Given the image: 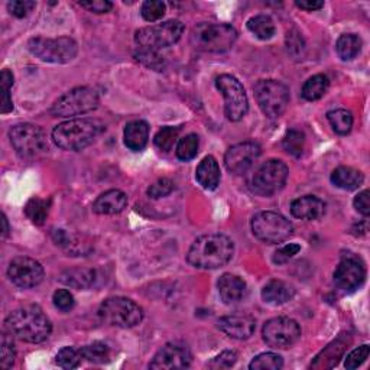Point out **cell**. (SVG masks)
Wrapping results in <instances>:
<instances>
[{
    "mask_svg": "<svg viewBox=\"0 0 370 370\" xmlns=\"http://www.w3.org/2000/svg\"><path fill=\"white\" fill-rule=\"evenodd\" d=\"M361 38L356 34H344L337 39L336 51L343 61L354 60L361 51Z\"/></svg>",
    "mask_w": 370,
    "mask_h": 370,
    "instance_id": "29",
    "label": "cell"
},
{
    "mask_svg": "<svg viewBox=\"0 0 370 370\" xmlns=\"http://www.w3.org/2000/svg\"><path fill=\"white\" fill-rule=\"evenodd\" d=\"M295 5L304 11H309V12L324 8V2H322V0H297Z\"/></svg>",
    "mask_w": 370,
    "mask_h": 370,
    "instance_id": "52",
    "label": "cell"
},
{
    "mask_svg": "<svg viewBox=\"0 0 370 370\" xmlns=\"http://www.w3.org/2000/svg\"><path fill=\"white\" fill-rule=\"evenodd\" d=\"M217 326L229 337L236 340H246L255 333L256 322L250 315L233 314V315L222 317V319L217 322Z\"/></svg>",
    "mask_w": 370,
    "mask_h": 370,
    "instance_id": "19",
    "label": "cell"
},
{
    "mask_svg": "<svg viewBox=\"0 0 370 370\" xmlns=\"http://www.w3.org/2000/svg\"><path fill=\"white\" fill-rule=\"evenodd\" d=\"M235 253L232 239L220 233L200 236L190 247L187 260L198 269H219L230 262Z\"/></svg>",
    "mask_w": 370,
    "mask_h": 370,
    "instance_id": "2",
    "label": "cell"
},
{
    "mask_svg": "<svg viewBox=\"0 0 370 370\" xmlns=\"http://www.w3.org/2000/svg\"><path fill=\"white\" fill-rule=\"evenodd\" d=\"M9 139L21 158H36L48 150L46 135L42 128L32 123H19L9 130Z\"/></svg>",
    "mask_w": 370,
    "mask_h": 370,
    "instance_id": "11",
    "label": "cell"
},
{
    "mask_svg": "<svg viewBox=\"0 0 370 370\" xmlns=\"http://www.w3.org/2000/svg\"><path fill=\"white\" fill-rule=\"evenodd\" d=\"M136 57L143 64H146L148 67H152V68H161V66H163V60H160L161 57L158 56V52H155V51H146V49L139 48V54Z\"/></svg>",
    "mask_w": 370,
    "mask_h": 370,
    "instance_id": "50",
    "label": "cell"
},
{
    "mask_svg": "<svg viewBox=\"0 0 370 370\" xmlns=\"http://www.w3.org/2000/svg\"><path fill=\"white\" fill-rule=\"evenodd\" d=\"M198 148H200V139L195 133H190L187 136H184L183 139H180L178 145H177V158L180 161L188 163L197 156L198 153Z\"/></svg>",
    "mask_w": 370,
    "mask_h": 370,
    "instance_id": "33",
    "label": "cell"
},
{
    "mask_svg": "<svg viewBox=\"0 0 370 370\" xmlns=\"http://www.w3.org/2000/svg\"><path fill=\"white\" fill-rule=\"evenodd\" d=\"M217 288H219L220 298L223 299L225 304H236L242 301L247 291L246 282L240 277L233 274L222 275L217 282Z\"/></svg>",
    "mask_w": 370,
    "mask_h": 370,
    "instance_id": "22",
    "label": "cell"
},
{
    "mask_svg": "<svg viewBox=\"0 0 370 370\" xmlns=\"http://www.w3.org/2000/svg\"><path fill=\"white\" fill-rule=\"evenodd\" d=\"M260 111L269 119L284 115L289 104V88L277 80H260L253 87Z\"/></svg>",
    "mask_w": 370,
    "mask_h": 370,
    "instance_id": "7",
    "label": "cell"
},
{
    "mask_svg": "<svg viewBox=\"0 0 370 370\" xmlns=\"http://www.w3.org/2000/svg\"><path fill=\"white\" fill-rule=\"evenodd\" d=\"M259 156L260 146L256 142L247 140L229 148V150L225 155V164L230 173L242 175L246 174L255 165Z\"/></svg>",
    "mask_w": 370,
    "mask_h": 370,
    "instance_id": "17",
    "label": "cell"
},
{
    "mask_svg": "<svg viewBox=\"0 0 370 370\" xmlns=\"http://www.w3.org/2000/svg\"><path fill=\"white\" fill-rule=\"evenodd\" d=\"M98 315L106 324L120 329H132L143 320V309L129 298L112 297L103 301Z\"/></svg>",
    "mask_w": 370,
    "mask_h": 370,
    "instance_id": "5",
    "label": "cell"
},
{
    "mask_svg": "<svg viewBox=\"0 0 370 370\" xmlns=\"http://www.w3.org/2000/svg\"><path fill=\"white\" fill-rule=\"evenodd\" d=\"M15 356L16 350L14 344V336L5 330L2 336V347H0V366L5 369L12 367L15 363Z\"/></svg>",
    "mask_w": 370,
    "mask_h": 370,
    "instance_id": "39",
    "label": "cell"
},
{
    "mask_svg": "<svg viewBox=\"0 0 370 370\" xmlns=\"http://www.w3.org/2000/svg\"><path fill=\"white\" fill-rule=\"evenodd\" d=\"M167 12V6L164 2H160V0H146V2L142 5V18L146 22H156L164 18Z\"/></svg>",
    "mask_w": 370,
    "mask_h": 370,
    "instance_id": "42",
    "label": "cell"
},
{
    "mask_svg": "<svg viewBox=\"0 0 370 370\" xmlns=\"http://www.w3.org/2000/svg\"><path fill=\"white\" fill-rule=\"evenodd\" d=\"M80 350H81L83 359H86L91 363H97V364L109 361V357H111V350H109L108 344H104L101 341H93L91 344H87V346L81 347Z\"/></svg>",
    "mask_w": 370,
    "mask_h": 370,
    "instance_id": "34",
    "label": "cell"
},
{
    "mask_svg": "<svg viewBox=\"0 0 370 370\" xmlns=\"http://www.w3.org/2000/svg\"><path fill=\"white\" fill-rule=\"evenodd\" d=\"M31 54L43 63L67 64L77 57L78 45L73 38H32L28 43Z\"/></svg>",
    "mask_w": 370,
    "mask_h": 370,
    "instance_id": "6",
    "label": "cell"
},
{
    "mask_svg": "<svg viewBox=\"0 0 370 370\" xmlns=\"http://www.w3.org/2000/svg\"><path fill=\"white\" fill-rule=\"evenodd\" d=\"M216 87L225 97V115L230 122L242 120L249 111V100L242 83L230 76L222 74L216 78Z\"/></svg>",
    "mask_w": 370,
    "mask_h": 370,
    "instance_id": "13",
    "label": "cell"
},
{
    "mask_svg": "<svg viewBox=\"0 0 370 370\" xmlns=\"http://www.w3.org/2000/svg\"><path fill=\"white\" fill-rule=\"evenodd\" d=\"M327 119L333 130L339 135H349L353 128V116L346 109H337L327 113Z\"/></svg>",
    "mask_w": 370,
    "mask_h": 370,
    "instance_id": "32",
    "label": "cell"
},
{
    "mask_svg": "<svg viewBox=\"0 0 370 370\" xmlns=\"http://www.w3.org/2000/svg\"><path fill=\"white\" fill-rule=\"evenodd\" d=\"M247 29L259 39L262 41H268L271 39L275 32H277V28H275V24L272 21L271 16L268 15H257V16H253L247 21Z\"/></svg>",
    "mask_w": 370,
    "mask_h": 370,
    "instance_id": "30",
    "label": "cell"
},
{
    "mask_svg": "<svg viewBox=\"0 0 370 370\" xmlns=\"http://www.w3.org/2000/svg\"><path fill=\"white\" fill-rule=\"evenodd\" d=\"M174 190H175V185L170 178H161L148 188V195L153 200H158V198L170 195Z\"/></svg>",
    "mask_w": 370,
    "mask_h": 370,
    "instance_id": "43",
    "label": "cell"
},
{
    "mask_svg": "<svg viewBox=\"0 0 370 370\" xmlns=\"http://www.w3.org/2000/svg\"><path fill=\"white\" fill-rule=\"evenodd\" d=\"M184 34V24L181 21H167L158 25L146 26L135 34V42L140 49L158 52L177 43Z\"/></svg>",
    "mask_w": 370,
    "mask_h": 370,
    "instance_id": "9",
    "label": "cell"
},
{
    "mask_svg": "<svg viewBox=\"0 0 370 370\" xmlns=\"http://www.w3.org/2000/svg\"><path fill=\"white\" fill-rule=\"evenodd\" d=\"M191 351L183 343H168L160 349L149 363L150 369L155 370H174V369H187L191 366Z\"/></svg>",
    "mask_w": 370,
    "mask_h": 370,
    "instance_id": "18",
    "label": "cell"
},
{
    "mask_svg": "<svg viewBox=\"0 0 370 370\" xmlns=\"http://www.w3.org/2000/svg\"><path fill=\"white\" fill-rule=\"evenodd\" d=\"M49 208H51L49 200H42V198L34 197L26 202L25 215L29 217V220L34 225L42 226L45 223L48 215H49Z\"/></svg>",
    "mask_w": 370,
    "mask_h": 370,
    "instance_id": "31",
    "label": "cell"
},
{
    "mask_svg": "<svg viewBox=\"0 0 370 370\" xmlns=\"http://www.w3.org/2000/svg\"><path fill=\"white\" fill-rule=\"evenodd\" d=\"M366 279V269L363 262L353 255L344 256L334 271V285L343 294L357 291Z\"/></svg>",
    "mask_w": 370,
    "mask_h": 370,
    "instance_id": "15",
    "label": "cell"
},
{
    "mask_svg": "<svg viewBox=\"0 0 370 370\" xmlns=\"http://www.w3.org/2000/svg\"><path fill=\"white\" fill-rule=\"evenodd\" d=\"M236 360H237V353L226 350V351L220 353L217 357L213 359V361L210 363V367H213V369H229V367H232L236 363Z\"/></svg>",
    "mask_w": 370,
    "mask_h": 370,
    "instance_id": "48",
    "label": "cell"
},
{
    "mask_svg": "<svg viewBox=\"0 0 370 370\" xmlns=\"http://www.w3.org/2000/svg\"><path fill=\"white\" fill-rule=\"evenodd\" d=\"M123 139H125V145L133 152H139L145 149L149 140V125L145 120L129 122L125 128Z\"/></svg>",
    "mask_w": 370,
    "mask_h": 370,
    "instance_id": "26",
    "label": "cell"
},
{
    "mask_svg": "<svg viewBox=\"0 0 370 370\" xmlns=\"http://www.w3.org/2000/svg\"><path fill=\"white\" fill-rule=\"evenodd\" d=\"M35 6L36 4L32 2V0H14V2L8 4V11L16 18H26L35 9Z\"/></svg>",
    "mask_w": 370,
    "mask_h": 370,
    "instance_id": "45",
    "label": "cell"
},
{
    "mask_svg": "<svg viewBox=\"0 0 370 370\" xmlns=\"http://www.w3.org/2000/svg\"><path fill=\"white\" fill-rule=\"evenodd\" d=\"M128 205V195L120 190H109L103 194H100L94 204L93 211L96 215L101 216H112L119 215Z\"/></svg>",
    "mask_w": 370,
    "mask_h": 370,
    "instance_id": "21",
    "label": "cell"
},
{
    "mask_svg": "<svg viewBox=\"0 0 370 370\" xmlns=\"http://www.w3.org/2000/svg\"><path fill=\"white\" fill-rule=\"evenodd\" d=\"M2 223H4V237H8L9 235V225H8V219L5 215H2Z\"/></svg>",
    "mask_w": 370,
    "mask_h": 370,
    "instance_id": "53",
    "label": "cell"
},
{
    "mask_svg": "<svg viewBox=\"0 0 370 370\" xmlns=\"http://www.w3.org/2000/svg\"><path fill=\"white\" fill-rule=\"evenodd\" d=\"M98 94L91 87H76L52 104L51 113L57 118H73L90 113L98 108Z\"/></svg>",
    "mask_w": 370,
    "mask_h": 370,
    "instance_id": "8",
    "label": "cell"
},
{
    "mask_svg": "<svg viewBox=\"0 0 370 370\" xmlns=\"http://www.w3.org/2000/svg\"><path fill=\"white\" fill-rule=\"evenodd\" d=\"M14 86V74L9 70H4L0 74V87H2V104H0V112L4 115L11 113L14 111V103L11 97V88Z\"/></svg>",
    "mask_w": 370,
    "mask_h": 370,
    "instance_id": "37",
    "label": "cell"
},
{
    "mask_svg": "<svg viewBox=\"0 0 370 370\" xmlns=\"http://www.w3.org/2000/svg\"><path fill=\"white\" fill-rule=\"evenodd\" d=\"M178 133H180L178 128H173V126L163 128L160 132L155 135V139H153L155 146L160 150H164V152L173 150V148H174V145L178 139Z\"/></svg>",
    "mask_w": 370,
    "mask_h": 370,
    "instance_id": "38",
    "label": "cell"
},
{
    "mask_svg": "<svg viewBox=\"0 0 370 370\" xmlns=\"http://www.w3.org/2000/svg\"><path fill=\"white\" fill-rule=\"evenodd\" d=\"M52 301H54V305L60 309V311H64V312H68L74 308L76 305V301H74V297L70 291L67 289H58L54 292V295H52Z\"/></svg>",
    "mask_w": 370,
    "mask_h": 370,
    "instance_id": "46",
    "label": "cell"
},
{
    "mask_svg": "<svg viewBox=\"0 0 370 370\" xmlns=\"http://www.w3.org/2000/svg\"><path fill=\"white\" fill-rule=\"evenodd\" d=\"M81 359H83V354H81L80 349L63 347L58 351V354L56 357V361L63 369H76V367L80 366Z\"/></svg>",
    "mask_w": 370,
    "mask_h": 370,
    "instance_id": "41",
    "label": "cell"
},
{
    "mask_svg": "<svg viewBox=\"0 0 370 370\" xmlns=\"http://www.w3.org/2000/svg\"><path fill=\"white\" fill-rule=\"evenodd\" d=\"M294 295H295L294 287L279 279L269 281L262 289V299L271 305H282L291 301Z\"/></svg>",
    "mask_w": 370,
    "mask_h": 370,
    "instance_id": "24",
    "label": "cell"
},
{
    "mask_svg": "<svg viewBox=\"0 0 370 370\" xmlns=\"http://www.w3.org/2000/svg\"><path fill=\"white\" fill-rule=\"evenodd\" d=\"M369 353H370L369 344H363V346L354 349L353 351H350L344 361L346 369L353 370V369H357L359 366H361L366 361V359L369 357Z\"/></svg>",
    "mask_w": 370,
    "mask_h": 370,
    "instance_id": "44",
    "label": "cell"
},
{
    "mask_svg": "<svg viewBox=\"0 0 370 370\" xmlns=\"http://www.w3.org/2000/svg\"><path fill=\"white\" fill-rule=\"evenodd\" d=\"M284 367V359L277 353H260L249 364L252 370H279Z\"/></svg>",
    "mask_w": 370,
    "mask_h": 370,
    "instance_id": "35",
    "label": "cell"
},
{
    "mask_svg": "<svg viewBox=\"0 0 370 370\" xmlns=\"http://www.w3.org/2000/svg\"><path fill=\"white\" fill-rule=\"evenodd\" d=\"M288 174V167L282 161L269 160L255 173L250 181V188L257 195L271 197L285 187Z\"/></svg>",
    "mask_w": 370,
    "mask_h": 370,
    "instance_id": "12",
    "label": "cell"
},
{
    "mask_svg": "<svg viewBox=\"0 0 370 370\" xmlns=\"http://www.w3.org/2000/svg\"><path fill=\"white\" fill-rule=\"evenodd\" d=\"M103 130L104 126L97 119H73L56 126L52 139L61 149L81 150L91 145Z\"/></svg>",
    "mask_w": 370,
    "mask_h": 370,
    "instance_id": "3",
    "label": "cell"
},
{
    "mask_svg": "<svg viewBox=\"0 0 370 370\" xmlns=\"http://www.w3.org/2000/svg\"><path fill=\"white\" fill-rule=\"evenodd\" d=\"M198 184L208 191H213L220 184V167L215 156H205L195 171Z\"/></svg>",
    "mask_w": 370,
    "mask_h": 370,
    "instance_id": "23",
    "label": "cell"
},
{
    "mask_svg": "<svg viewBox=\"0 0 370 370\" xmlns=\"http://www.w3.org/2000/svg\"><path fill=\"white\" fill-rule=\"evenodd\" d=\"M301 250V246L297 243H288L282 247H279L275 253H274V263L277 265H282V263H287L289 259H292L295 255H298V252Z\"/></svg>",
    "mask_w": 370,
    "mask_h": 370,
    "instance_id": "47",
    "label": "cell"
},
{
    "mask_svg": "<svg viewBox=\"0 0 370 370\" xmlns=\"http://www.w3.org/2000/svg\"><path fill=\"white\" fill-rule=\"evenodd\" d=\"M291 215L301 220H317L326 215V202L315 195H304L291 202Z\"/></svg>",
    "mask_w": 370,
    "mask_h": 370,
    "instance_id": "20",
    "label": "cell"
},
{
    "mask_svg": "<svg viewBox=\"0 0 370 370\" xmlns=\"http://www.w3.org/2000/svg\"><path fill=\"white\" fill-rule=\"evenodd\" d=\"M330 87V80L327 76L324 74H317L309 77L301 90V96L302 98H305L307 101H315L320 100L329 90Z\"/></svg>",
    "mask_w": 370,
    "mask_h": 370,
    "instance_id": "28",
    "label": "cell"
},
{
    "mask_svg": "<svg viewBox=\"0 0 370 370\" xmlns=\"http://www.w3.org/2000/svg\"><path fill=\"white\" fill-rule=\"evenodd\" d=\"M349 343H350V339L346 340L344 336L339 337L336 341H333L330 346H327L319 356L315 357L314 363H311V367H314V369L334 367L339 363V360L341 359Z\"/></svg>",
    "mask_w": 370,
    "mask_h": 370,
    "instance_id": "25",
    "label": "cell"
},
{
    "mask_svg": "<svg viewBox=\"0 0 370 370\" xmlns=\"http://www.w3.org/2000/svg\"><path fill=\"white\" fill-rule=\"evenodd\" d=\"M5 330L21 341L38 344L51 336L52 324L41 307L25 305L8 315Z\"/></svg>",
    "mask_w": 370,
    "mask_h": 370,
    "instance_id": "1",
    "label": "cell"
},
{
    "mask_svg": "<svg viewBox=\"0 0 370 370\" xmlns=\"http://www.w3.org/2000/svg\"><path fill=\"white\" fill-rule=\"evenodd\" d=\"M64 284L78 288V289H86L93 285L94 282V272L88 269H73L68 271L63 275L61 279Z\"/></svg>",
    "mask_w": 370,
    "mask_h": 370,
    "instance_id": "36",
    "label": "cell"
},
{
    "mask_svg": "<svg viewBox=\"0 0 370 370\" xmlns=\"http://www.w3.org/2000/svg\"><path fill=\"white\" fill-rule=\"evenodd\" d=\"M304 143H305V136L302 132L299 130H289L287 132L284 140H282V145H284V149L295 156V158H299L302 155V150H304Z\"/></svg>",
    "mask_w": 370,
    "mask_h": 370,
    "instance_id": "40",
    "label": "cell"
},
{
    "mask_svg": "<svg viewBox=\"0 0 370 370\" xmlns=\"http://www.w3.org/2000/svg\"><path fill=\"white\" fill-rule=\"evenodd\" d=\"M191 45L210 54H222L237 41V31L229 24H200L191 32Z\"/></svg>",
    "mask_w": 370,
    "mask_h": 370,
    "instance_id": "4",
    "label": "cell"
},
{
    "mask_svg": "<svg viewBox=\"0 0 370 370\" xmlns=\"http://www.w3.org/2000/svg\"><path fill=\"white\" fill-rule=\"evenodd\" d=\"M8 277L14 285L22 289H29L42 282L43 268L38 260L32 257L18 256L9 263Z\"/></svg>",
    "mask_w": 370,
    "mask_h": 370,
    "instance_id": "16",
    "label": "cell"
},
{
    "mask_svg": "<svg viewBox=\"0 0 370 370\" xmlns=\"http://www.w3.org/2000/svg\"><path fill=\"white\" fill-rule=\"evenodd\" d=\"M330 180L340 190L354 191L360 188V185L364 181V177L359 170H354L351 167H339L333 171Z\"/></svg>",
    "mask_w": 370,
    "mask_h": 370,
    "instance_id": "27",
    "label": "cell"
},
{
    "mask_svg": "<svg viewBox=\"0 0 370 370\" xmlns=\"http://www.w3.org/2000/svg\"><path fill=\"white\" fill-rule=\"evenodd\" d=\"M78 5L93 14H108L113 8L109 0H88V2H80Z\"/></svg>",
    "mask_w": 370,
    "mask_h": 370,
    "instance_id": "49",
    "label": "cell"
},
{
    "mask_svg": "<svg viewBox=\"0 0 370 370\" xmlns=\"http://www.w3.org/2000/svg\"><path fill=\"white\" fill-rule=\"evenodd\" d=\"M252 232L260 242L277 245L292 236L294 226L287 217L275 211H260L252 219Z\"/></svg>",
    "mask_w": 370,
    "mask_h": 370,
    "instance_id": "10",
    "label": "cell"
},
{
    "mask_svg": "<svg viewBox=\"0 0 370 370\" xmlns=\"http://www.w3.org/2000/svg\"><path fill=\"white\" fill-rule=\"evenodd\" d=\"M369 190H364L361 192H359L356 197H354V201H353V205L354 208L359 211L360 215H363L364 217H367L370 215V201H369Z\"/></svg>",
    "mask_w": 370,
    "mask_h": 370,
    "instance_id": "51",
    "label": "cell"
},
{
    "mask_svg": "<svg viewBox=\"0 0 370 370\" xmlns=\"http://www.w3.org/2000/svg\"><path fill=\"white\" fill-rule=\"evenodd\" d=\"M262 334L268 346L274 349H289L299 340L301 327L289 317H277L265 323Z\"/></svg>",
    "mask_w": 370,
    "mask_h": 370,
    "instance_id": "14",
    "label": "cell"
}]
</instances>
